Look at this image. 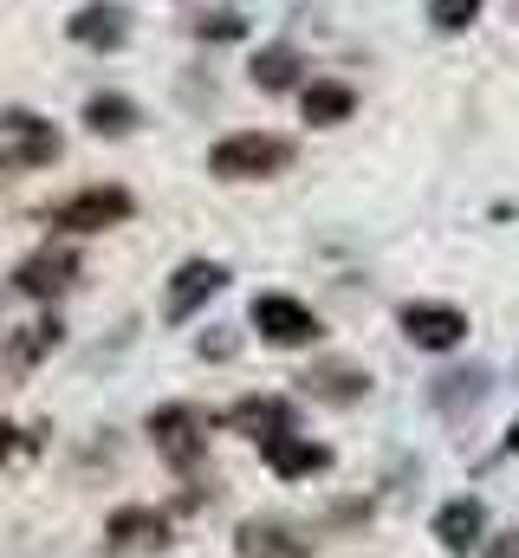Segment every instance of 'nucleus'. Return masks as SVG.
I'll use <instances>...</instances> for the list:
<instances>
[{
  "label": "nucleus",
  "mask_w": 519,
  "mask_h": 558,
  "mask_svg": "<svg viewBox=\"0 0 519 558\" xmlns=\"http://www.w3.org/2000/svg\"><path fill=\"white\" fill-rule=\"evenodd\" d=\"M286 162H292V143L273 137V131H234L208 149V169L221 182H273Z\"/></svg>",
  "instance_id": "nucleus-1"
},
{
  "label": "nucleus",
  "mask_w": 519,
  "mask_h": 558,
  "mask_svg": "<svg viewBox=\"0 0 519 558\" xmlns=\"http://www.w3.org/2000/svg\"><path fill=\"white\" fill-rule=\"evenodd\" d=\"M65 137L39 118V111H7L0 118V169H46L59 162Z\"/></svg>",
  "instance_id": "nucleus-2"
},
{
  "label": "nucleus",
  "mask_w": 519,
  "mask_h": 558,
  "mask_svg": "<svg viewBox=\"0 0 519 558\" xmlns=\"http://www.w3.org/2000/svg\"><path fill=\"white\" fill-rule=\"evenodd\" d=\"M149 435H156V454H162L176 474H202L208 435H202V416H195V410H182V403L156 410V416H149Z\"/></svg>",
  "instance_id": "nucleus-3"
},
{
  "label": "nucleus",
  "mask_w": 519,
  "mask_h": 558,
  "mask_svg": "<svg viewBox=\"0 0 519 558\" xmlns=\"http://www.w3.org/2000/svg\"><path fill=\"white\" fill-rule=\"evenodd\" d=\"M254 331L273 344V351H299V344H312L325 325H318L312 305H299L292 292H260L254 299Z\"/></svg>",
  "instance_id": "nucleus-4"
},
{
  "label": "nucleus",
  "mask_w": 519,
  "mask_h": 558,
  "mask_svg": "<svg viewBox=\"0 0 519 558\" xmlns=\"http://www.w3.org/2000/svg\"><path fill=\"white\" fill-rule=\"evenodd\" d=\"M396 325H402V338L415 351H455L468 338V312L461 305H442V299H409L396 312Z\"/></svg>",
  "instance_id": "nucleus-5"
},
{
  "label": "nucleus",
  "mask_w": 519,
  "mask_h": 558,
  "mask_svg": "<svg viewBox=\"0 0 519 558\" xmlns=\"http://www.w3.org/2000/svg\"><path fill=\"white\" fill-rule=\"evenodd\" d=\"M136 215V195L118 189V182H105V189H79L65 208H59V228L65 234H105V228H118Z\"/></svg>",
  "instance_id": "nucleus-6"
},
{
  "label": "nucleus",
  "mask_w": 519,
  "mask_h": 558,
  "mask_svg": "<svg viewBox=\"0 0 519 558\" xmlns=\"http://www.w3.org/2000/svg\"><path fill=\"white\" fill-rule=\"evenodd\" d=\"M221 286H228V267H215V260H182V267L169 274V286H162V318H169V325H189Z\"/></svg>",
  "instance_id": "nucleus-7"
},
{
  "label": "nucleus",
  "mask_w": 519,
  "mask_h": 558,
  "mask_svg": "<svg viewBox=\"0 0 519 558\" xmlns=\"http://www.w3.org/2000/svg\"><path fill=\"white\" fill-rule=\"evenodd\" d=\"M105 546L118 558H143V553H162L169 546V520L156 507H118L105 520Z\"/></svg>",
  "instance_id": "nucleus-8"
},
{
  "label": "nucleus",
  "mask_w": 519,
  "mask_h": 558,
  "mask_svg": "<svg viewBox=\"0 0 519 558\" xmlns=\"http://www.w3.org/2000/svg\"><path fill=\"white\" fill-rule=\"evenodd\" d=\"M72 279H79V254H72V247H39V254H26V260L13 267V292H26V299H59V292H72Z\"/></svg>",
  "instance_id": "nucleus-9"
},
{
  "label": "nucleus",
  "mask_w": 519,
  "mask_h": 558,
  "mask_svg": "<svg viewBox=\"0 0 519 558\" xmlns=\"http://www.w3.org/2000/svg\"><path fill=\"white\" fill-rule=\"evenodd\" d=\"M260 461L273 474H286V481H305V474H325L331 468V448L325 441H305L299 428H286V435H266L260 441Z\"/></svg>",
  "instance_id": "nucleus-10"
},
{
  "label": "nucleus",
  "mask_w": 519,
  "mask_h": 558,
  "mask_svg": "<svg viewBox=\"0 0 519 558\" xmlns=\"http://www.w3.org/2000/svg\"><path fill=\"white\" fill-rule=\"evenodd\" d=\"M65 33H72L79 46H92V52H111V46H124L130 13L118 0H92V7H79V13L65 20Z\"/></svg>",
  "instance_id": "nucleus-11"
},
{
  "label": "nucleus",
  "mask_w": 519,
  "mask_h": 558,
  "mask_svg": "<svg viewBox=\"0 0 519 558\" xmlns=\"http://www.w3.org/2000/svg\"><path fill=\"white\" fill-rule=\"evenodd\" d=\"M481 533H487V507H481V500H448V507L435 513V539H442L448 553H474Z\"/></svg>",
  "instance_id": "nucleus-12"
},
{
  "label": "nucleus",
  "mask_w": 519,
  "mask_h": 558,
  "mask_svg": "<svg viewBox=\"0 0 519 558\" xmlns=\"http://www.w3.org/2000/svg\"><path fill=\"white\" fill-rule=\"evenodd\" d=\"M228 428H234V435H254V441L286 435V428H292V403H279V397H248V403L228 410Z\"/></svg>",
  "instance_id": "nucleus-13"
},
{
  "label": "nucleus",
  "mask_w": 519,
  "mask_h": 558,
  "mask_svg": "<svg viewBox=\"0 0 519 558\" xmlns=\"http://www.w3.org/2000/svg\"><path fill=\"white\" fill-rule=\"evenodd\" d=\"M299 111H305V124H345L351 111H358V92L351 85H338V78H318V85H305V98H299Z\"/></svg>",
  "instance_id": "nucleus-14"
},
{
  "label": "nucleus",
  "mask_w": 519,
  "mask_h": 558,
  "mask_svg": "<svg viewBox=\"0 0 519 558\" xmlns=\"http://www.w3.org/2000/svg\"><path fill=\"white\" fill-rule=\"evenodd\" d=\"M234 546H241V558H305V546L292 539V526H279V520H248Z\"/></svg>",
  "instance_id": "nucleus-15"
},
{
  "label": "nucleus",
  "mask_w": 519,
  "mask_h": 558,
  "mask_svg": "<svg viewBox=\"0 0 519 558\" xmlns=\"http://www.w3.org/2000/svg\"><path fill=\"white\" fill-rule=\"evenodd\" d=\"M85 124H92L98 137H130V131L143 124V111L130 105L124 92H98V98L85 105Z\"/></svg>",
  "instance_id": "nucleus-16"
},
{
  "label": "nucleus",
  "mask_w": 519,
  "mask_h": 558,
  "mask_svg": "<svg viewBox=\"0 0 519 558\" xmlns=\"http://www.w3.org/2000/svg\"><path fill=\"white\" fill-rule=\"evenodd\" d=\"M254 85L260 92H292L299 85V52L292 46H266V52H254Z\"/></svg>",
  "instance_id": "nucleus-17"
},
{
  "label": "nucleus",
  "mask_w": 519,
  "mask_h": 558,
  "mask_svg": "<svg viewBox=\"0 0 519 558\" xmlns=\"http://www.w3.org/2000/svg\"><path fill=\"white\" fill-rule=\"evenodd\" d=\"M305 384H312V397H325V403H358V397H364V371H358V364H318Z\"/></svg>",
  "instance_id": "nucleus-18"
},
{
  "label": "nucleus",
  "mask_w": 519,
  "mask_h": 558,
  "mask_svg": "<svg viewBox=\"0 0 519 558\" xmlns=\"http://www.w3.org/2000/svg\"><path fill=\"white\" fill-rule=\"evenodd\" d=\"M481 390H487V377H481V371H461V377H442L435 403H442V410H461V403H474Z\"/></svg>",
  "instance_id": "nucleus-19"
},
{
  "label": "nucleus",
  "mask_w": 519,
  "mask_h": 558,
  "mask_svg": "<svg viewBox=\"0 0 519 558\" xmlns=\"http://www.w3.org/2000/svg\"><path fill=\"white\" fill-rule=\"evenodd\" d=\"M429 20H435L442 33H461V26L481 20V0H429Z\"/></svg>",
  "instance_id": "nucleus-20"
},
{
  "label": "nucleus",
  "mask_w": 519,
  "mask_h": 558,
  "mask_svg": "<svg viewBox=\"0 0 519 558\" xmlns=\"http://www.w3.org/2000/svg\"><path fill=\"white\" fill-rule=\"evenodd\" d=\"M195 33H208V39H241V33H248V20H241V13H208Z\"/></svg>",
  "instance_id": "nucleus-21"
},
{
  "label": "nucleus",
  "mask_w": 519,
  "mask_h": 558,
  "mask_svg": "<svg viewBox=\"0 0 519 558\" xmlns=\"http://www.w3.org/2000/svg\"><path fill=\"white\" fill-rule=\"evenodd\" d=\"M487 558H519V533H507V539H494V546H487Z\"/></svg>",
  "instance_id": "nucleus-22"
},
{
  "label": "nucleus",
  "mask_w": 519,
  "mask_h": 558,
  "mask_svg": "<svg viewBox=\"0 0 519 558\" xmlns=\"http://www.w3.org/2000/svg\"><path fill=\"white\" fill-rule=\"evenodd\" d=\"M13 454V422H0V461Z\"/></svg>",
  "instance_id": "nucleus-23"
},
{
  "label": "nucleus",
  "mask_w": 519,
  "mask_h": 558,
  "mask_svg": "<svg viewBox=\"0 0 519 558\" xmlns=\"http://www.w3.org/2000/svg\"><path fill=\"white\" fill-rule=\"evenodd\" d=\"M507 448H514V454H519V422H514V435H507Z\"/></svg>",
  "instance_id": "nucleus-24"
}]
</instances>
